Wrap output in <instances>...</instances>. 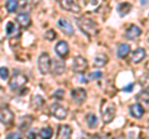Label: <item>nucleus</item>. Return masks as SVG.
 <instances>
[{
  "instance_id": "f257e3e1",
  "label": "nucleus",
  "mask_w": 149,
  "mask_h": 139,
  "mask_svg": "<svg viewBox=\"0 0 149 139\" xmlns=\"http://www.w3.org/2000/svg\"><path fill=\"white\" fill-rule=\"evenodd\" d=\"M76 22L77 26L80 27V30L85 35H87L88 38H95L100 31L97 22H95L92 19H88V17H78Z\"/></svg>"
},
{
  "instance_id": "f03ea898",
  "label": "nucleus",
  "mask_w": 149,
  "mask_h": 139,
  "mask_svg": "<svg viewBox=\"0 0 149 139\" xmlns=\"http://www.w3.org/2000/svg\"><path fill=\"white\" fill-rule=\"evenodd\" d=\"M51 57L47 52H42L39 56L37 60V67H39V71L42 73V75H47L51 71Z\"/></svg>"
},
{
  "instance_id": "7ed1b4c3",
  "label": "nucleus",
  "mask_w": 149,
  "mask_h": 139,
  "mask_svg": "<svg viewBox=\"0 0 149 139\" xmlns=\"http://www.w3.org/2000/svg\"><path fill=\"white\" fill-rule=\"evenodd\" d=\"M26 82H27V77L22 75L21 72H16L10 81V88L13 91H19L26 85Z\"/></svg>"
},
{
  "instance_id": "20e7f679",
  "label": "nucleus",
  "mask_w": 149,
  "mask_h": 139,
  "mask_svg": "<svg viewBox=\"0 0 149 139\" xmlns=\"http://www.w3.org/2000/svg\"><path fill=\"white\" fill-rule=\"evenodd\" d=\"M116 115V106L113 103H109L107 104L106 107H103L102 109V119H103V123L108 124L113 120Z\"/></svg>"
},
{
  "instance_id": "39448f33",
  "label": "nucleus",
  "mask_w": 149,
  "mask_h": 139,
  "mask_svg": "<svg viewBox=\"0 0 149 139\" xmlns=\"http://www.w3.org/2000/svg\"><path fill=\"white\" fill-rule=\"evenodd\" d=\"M87 67H88V61L85 57H82V56L74 57L73 63H72V68H73L74 72H78V73L85 72L87 70Z\"/></svg>"
},
{
  "instance_id": "423d86ee",
  "label": "nucleus",
  "mask_w": 149,
  "mask_h": 139,
  "mask_svg": "<svg viewBox=\"0 0 149 139\" xmlns=\"http://www.w3.org/2000/svg\"><path fill=\"white\" fill-rule=\"evenodd\" d=\"M67 113H68V111L67 108H65L61 104H57V103H55L51 106V114L54 115L55 118H57L60 120H62L67 117Z\"/></svg>"
},
{
  "instance_id": "0eeeda50",
  "label": "nucleus",
  "mask_w": 149,
  "mask_h": 139,
  "mask_svg": "<svg viewBox=\"0 0 149 139\" xmlns=\"http://www.w3.org/2000/svg\"><path fill=\"white\" fill-rule=\"evenodd\" d=\"M60 5L66 11H71L74 14H78L81 11L80 5L74 3V0H60Z\"/></svg>"
},
{
  "instance_id": "6e6552de",
  "label": "nucleus",
  "mask_w": 149,
  "mask_h": 139,
  "mask_svg": "<svg viewBox=\"0 0 149 139\" xmlns=\"http://www.w3.org/2000/svg\"><path fill=\"white\" fill-rule=\"evenodd\" d=\"M71 97H72L73 102H76L77 104H81L87 98V92H86V90H83V88L72 90L71 91Z\"/></svg>"
},
{
  "instance_id": "1a4fd4ad",
  "label": "nucleus",
  "mask_w": 149,
  "mask_h": 139,
  "mask_svg": "<svg viewBox=\"0 0 149 139\" xmlns=\"http://www.w3.org/2000/svg\"><path fill=\"white\" fill-rule=\"evenodd\" d=\"M57 25L58 27L62 30V32L65 35H67V36H72L74 34V29H73V26L72 24L67 19H60L58 22H57Z\"/></svg>"
},
{
  "instance_id": "9d476101",
  "label": "nucleus",
  "mask_w": 149,
  "mask_h": 139,
  "mask_svg": "<svg viewBox=\"0 0 149 139\" xmlns=\"http://www.w3.org/2000/svg\"><path fill=\"white\" fill-rule=\"evenodd\" d=\"M55 51L61 58H66L68 52H70L68 44L66 42V41H58L57 45H56V47H55Z\"/></svg>"
},
{
  "instance_id": "9b49d317",
  "label": "nucleus",
  "mask_w": 149,
  "mask_h": 139,
  "mask_svg": "<svg viewBox=\"0 0 149 139\" xmlns=\"http://www.w3.org/2000/svg\"><path fill=\"white\" fill-rule=\"evenodd\" d=\"M141 34H142V30L139 29L138 26L130 25L129 29H127V31H125V38L128 40H136L141 36Z\"/></svg>"
},
{
  "instance_id": "f8f14e48",
  "label": "nucleus",
  "mask_w": 149,
  "mask_h": 139,
  "mask_svg": "<svg viewBox=\"0 0 149 139\" xmlns=\"http://www.w3.org/2000/svg\"><path fill=\"white\" fill-rule=\"evenodd\" d=\"M14 119V113L11 112L10 109L8 108H3L0 111V122L4 123V124H9L11 123Z\"/></svg>"
},
{
  "instance_id": "ddd939ff",
  "label": "nucleus",
  "mask_w": 149,
  "mask_h": 139,
  "mask_svg": "<svg viewBox=\"0 0 149 139\" xmlns=\"http://www.w3.org/2000/svg\"><path fill=\"white\" fill-rule=\"evenodd\" d=\"M129 112H130V115L134 118H142L143 117V114H144V108H143V106L141 103H136V104H132L130 106V108H129Z\"/></svg>"
},
{
  "instance_id": "4468645a",
  "label": "nucleus",
  "mask_w": 149,
  "mask_h": 139,
  "mask_svg": "<svg viewBox=\"0 0 149 139\" xmlns=\"http://www.w3.org/2000/svg\"><path fill=\"white\" fill-rule=\"evenodd\" d=\"M16 21H17V24L21 27H24V29H26V27H29L31 25V19H30L29 14H25V13L19 14L16 17Z\"/></svg>"
},
{
  "instance_id": "2eb2a0df",
  "label": "nucleus",
  "mask_w": 149,
  "mask_h": 139,
  "mask_svg": "<svg viewBox=\"0 0 149 139\" xmlns=\"http://www.w3.org/2000/svg\"><path fill=\"white\" fill-rule=\"evenodd\" d=\"M147 56V52L144 49H137L134 51L133 56H132V62L133 63H141Z\"/></svg>"
},
{
  "instance_id": "dca6fc26",
  "label": "nucleus",
  "mask_w": 149,
  "mask_h": 139,
  "mask_svg": "<svg viewBox=\"0 0 149 139\" xmlns=\"http://www.w3.org/2000/svg\"><path fill=\"white\" fill-rule=\"evenodd\" d=\"M129 51H130V46L128 44H120L118 46L117 55H118L119 58H125L129 55Z\"/></svg>"
},
{
  "instance_id": "f3484780",
  "label": "nucleus",
  "mask_w": 149,
  "mask_h": 139,
  "mask_svg": "<svg viewBox=\"0 0 149 139\" xmlns=\"http://www.w3.org/2000/svg\"><path fill=\"white\" fill-rule=\"evenodd\" d=\"M72 136V128L70 126H61L58 129V133H57V137L58 138H65L67 139Z\"/></svg>"
},
{
  "instance_id": "a211bd4d",
  "label": "nucleus",
  "mask_w": 149,
  "mask_h": 139,
  "mask_svg": "<svg viewBox=\"0 0 149 139\" xmlns=\"http://www.w3.org/2000/svg\"><path fill=\"white\" fill-rule=\"evenodd\" d=\"M137 99L143 107L149 108V92L148 91H142L141 93L137 96Z\"/></svg>"
},
{
  "instance_id": "6ab92c4d",
  "label": "nucleus",
  "mask_w": 149,
  "mask_h": 139,
  "mask_svg": "<svg viewBox=\"0 0 149 139\" xmlns=\"http://www.w3.org/2000/svg\"><path fill=\"white\" fill-rule=\"evenodd\" d=\"M130 10H132V4H129V3H122V4H119L117 8L119 16H125L127 14L130 13Z\"/></svg>"
},
{
  "instance_id": "aec40b11",
  "label": "nucleus",
  "mask_w": 149,
  "mask_h": 139,
  "mask_svg": "<svg viewBox=\"0 0 149 139\" xmlns=\"http://www.w3.org/2000/svg\"><path fill=\"white\" fill-rule=\"evenodd\" d=\"M107 62H108V56L104 55V54H98L95 57V65H96L97 67L104 66V65H107Z\"/></svg>"
},
{
  "instance_id": "412c9836",
  "label": "nucleus",
  "mask_w": 149,
  "mask_h": 139,
  "mask_svg": "<svg viewBox=\"0 0 149 139\" xmlns=\"http://www.w3.org/2000/svg\"><path fill=\"white\" fill-rule=\"evenodd\" d=\"M86 122H87V126L90 128H95V127H97V123H98V118L96 117V114L88 113L86 115Z\"/></svg>"
},
{
  "instance_id": "4be33fe9",
  "label": "nucleus",
  "mask_w": 149,
  "mask_h": 139,
  "mask_svg": "<svg viewBox=\"0 0 149 139\" xmlns=\"http://www.w3.org/2000/svg\"><path fill=\"white\" fill-rule=\"evenodd\" d=\"M44 104V98L41 96H34L31 99V107L34 109H40Z\"/></svg>"
},
{
  "instance_id": "5701e85b",
  "label": "nucleus",
  "mask_w": 149,
  "mask_h": 139,
  "mask_svg": "<svg viewBox=\"0 0 149 139\" xmlns=\"http://www.w3.org/2000/svg\"><path fill=\"white\" fill-rule=\"evenodd\" d=\"M65 63L62 61H55L54 62V75H62L65 72Z\"/></svg>"
},
{
  "instance_id": "b1692460",
  "label": "nucleus",
  "mask_w": 149,
  "mask_h": 139,
  "mask_svg": "<svg viewBox=\"0 0 149 139\" xmlns=\"http://www.w3.org/2000/svg\"><path fill=\"white\" fill-rule=\"evenodd\" d=\"M6 9H8L9 13H15L19 9V0H8Z\"/></svg>"
},
{
  "instance_id": "393cba45",
  "label": "nucleus",
  "mask_w": 149,
  "mask_h": 139,
  "mask_svg": "<svg viewBox=\"0 0 149 139\" xmlns=\"http://www.w3.org/2000/svg\"><path fill=\"white\" fill-rule=\"evenodd\" d=\"M31 123H32V117H30V115L24 117V118H22V120H21L20 129H21V131H25V129H27V127H29Z\"/></svg>"
},
{
  "instance_id": "a878e982",
  "label": "nucleus",
  "mask_w": 149,
  "mask_h": 139,
  "mask_svg": "<svg viewBox=\"0 0 149 139\" xmlns=\"http://www.w3.org/2000/svg\"><path fill=\"white\" fill-rule=\"evenodd\" d=\"M52 129H51L50 127H46L44 129H41L40 133H39V137L40 138H51V136H52Z\"/></svg>"
},
{
  "instance_id": "bb28decb",
  "label": "nucleus",
  "mask_w": 149,
  "mask_h": 139,
  "mask_svg": "<svg viewBox=\"0 0 149 139\" xmlns=\"http://www.w3.org/2000/svg\"><path fill=\"white\" fill-rule=\"evenodd\" d=\"M102 77H103V73H102L101 71H95L90 75V80L91 81H97V80H101Z\"/></svg>"
},
{
  "instance_id": "cd10ccee",
  "label": "nucleus",
  "mask_w": 149,
  "mask_h": 139,
  "mask_svg": "<svg viewBox=\"0 0 149 139\" xmlns=\"http://www.w3.org/2000/svg\"><path fill=\"white\" fill-rule=\"evenodd\" d=\"M56 38V32L54 30H47L45 32V39H47L49 41H52Z\"/></svg>"
},
{
  "instance_id": "c85d7f7f",
  "label": "nucleus",
  "mask_w": 149,
  "mask_h": 139,
  "mask_svg": "<svg viewBox=\"0 0 149 139\" xmlns=\"http://www.w3.org/2000/svg\"><path fill=\"white\" fill-rule=\"evenodd\" d=\"M0 77H1L3 80H5V78L9 77V68L8 67H0Z\"/></svg>"
},
{
  "instance_id": "c756f323",
  "label": "nucleus",
  "mask_w": 149,
  "mask_h": 139,
  "mask_svg": "<svg viewBox=\"0 0 149 139\" xmlns=\"http://www.w3.org/2000/svg\"><path fill=\"white\" fill-rule=\"evenodd\" d=\"M15 31V24L14 22H8V26H6V32H8V35H11L13 32Z\"/></svg>"
},
{
  "instance_id": "7c9ffc66",
  "label": "nucleus",
  "mask_w": 149,
  "mask_h": 139,
  "mask_svg": "<svg viewBox=\"0 0 149 139\" xmlns=\"http://www.w3.org/2000/svg\"><path fill=\"white\" fill-rule=\"evenodd\" d=\"M83 3H85V5H97L98 0H83Z\"/></svg>"
},
{
  "instance_id": "2f4dec72",
  "label": "nucleus",
  "mask_w": 149,
  "mask_h": 139,
  "mask_svg": "<svg viewBox=\"0 0 149 139\" xmlns=\"http://www.w3.org/2000/svg\"><path fill=\"white\" fill-rule=\"evenodd\" d=\"M55 97H58V99H62V97H63V91H62V90H58V91L55 93Z\"/></svg>"
},
{
  "instance_id": "473e14b6",
  "label": "nucleus",
  "mask_w": 149,
  "mask_h": 139,
  "mask_svg": "<svg viewBox=\"0 0 149 139\" xmlns=\"http://www.w3.org/2000/svg\"><path fill=\"white\" fill-rule=\"evenodd\" d=\"M133 86H134L133 83H130V85H128L127 87H124V88H123V91H124V92H130V91L133 90Z\"/></svg>"
},
{
  "instance_id": "72a5a7b5",
  "label": "nucleus",
  "mask_w": 149,
  "mask_h": 139,
  "mask_svg": "<svg viewBox=\"0 0 149 139\" xmlns=\"http://www.w3.org/2000/svg\"><path fill=\"white\" fill-rule=\"evenodd\" d=\"M8 138H21V136L19 133H11L8 136Z\"/></svg>"
},
{
  "instance_id": "f704fd0d",
  "label": "nucleus",
  "mask_w": 149,
  "mask_h": 139,
  "mask_svg": "<svg viewBox=\"0 0 149 139\" xmlns=\"http://www.w3.org/2000/svg\"><path fill=\"white\" fill-rule=\"evenodd\" d=\"M141 1H142V4H146V3H147V0H141Z\"/></svg>"
},
{
  "instance_id": "c9c22d12",
  "label": "nucleus",
  "mask_w": 149,
  "mask_h": 139,
  "mask_svg": "<svg viewBox=\"0 0 149 139\" xmlns=\"http://www.w3.org/2000/svg\"><path fill=\"white\" fill-rule=\"evenodd\" d=\"M148 136H149V132H148Z\"/></svg>"
}]
</instances>
